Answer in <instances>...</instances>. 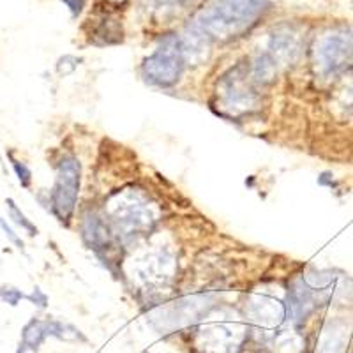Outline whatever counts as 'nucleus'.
<instances>
[{"instance_id":"423d86ee","label":"nucleus","mask_w":353,"mask_h":353,"mask_svg":"<svg viewBox=\"0 0 353 353\" xmlns=\"http://www.w3.org/2000/svg\"><path fill=\"white\" fill-rule=\"evenodd\" d=\"M8 203H9V210H11V216L14 217V221H17L18 225L23 226V228H27V230H30V232H34V228H32V226H30V223H27V221H25L23 214H20V210H18L17 207H14V203H12L11 200H9Z\"/></svg>"},{"instance_id":"f257e3e1","label":"nucleus","mask_w":353,"mask_h":353,"mask_svg":"<svg viewBox=\"0 0 353 353\" xmlns=\"http://www.w3.org/2000/svg\"><path fill=\"white\" fill-rule=\"evenodd\" d=\"M263 6V0H216L198 14L194 27L207 37L230 39L253 27Z\"/></svg>"},{"instance_id":"6e6552de","label":"nucleus","mask_w":353,"mask_h":353,"mask_svg":"<svg viewBox=\"0 0 353 353\" xmlns=\"http://www.w3.org/2000/svg\"><path fill=\"white\" fill-rule=\"evenodd\" d=\"M64 2L69 6L72 14H78L81 11V8H83V0H64Z\"/></svg>"},{"instance_id":"0eeeda50","label":"nucleus","mask_w":353,"mask_h":353,"mask_svg":"<svg viewBox=\"0 0 353 353\" xmlns=\"http://www.w3.org/2000/svg\"><path fill=\"white\" fill-rule=\"evenodd\" d=\"M12 166H14V170H17L18 179H20V181H21V184L27 185L28 181H30V172H28V170L25 168L23 165H20L18 161H12Z\"/></svg>"},{"instance_id":"f03ea898","label":"nucleus","mask_w":353,"mask_h":353,"mask_svg":"<svg viewBox=\"0 0 353 353\" xmlns=\"http://www.w3.org/2000/svg\"><path fill=\"white\" fill-rule=\"evenodd\" d=\"M185 62L182 41L168 37L145 62V74L157 85H172L181 77Z\"/></svg>"},{"instance_id":"7ed1b4c3","label":"nucleus","mask_w":353,"mask_h":353,"mask_svg":"<svg viewBox=\"0 0 353 353\" xmlns=\"http://www.w3.org/2000/svg\"><path fill=\"white\" fill-rule=\"evenodd\" d=\"M353 61V34L332 32L316 46V62L323 72H337Z\"/></svg>"},{"instance_id":"39448f33","label":"nucleus","mask_w":353,"mask_h":353,"mask_svg":"<svg viewBox=\"0 0 353 353\" xmlns=\"http://www.w3.org/2000/svg\"><path fill=\"white\" fill-rule=\"evenodd\" d=\"M196 0H156L154 2V8L159 12L166 14V12H175L185 9L189 4H194Z\"/></svg>"},{"instance_id":"20e7f679","label":"nucleus","mask_w":353,"mask_h":353,"mask_svg":"<svg viewBox=\"0 0 353 353\" xmlns=\"http://www.w3.org/2000/svg\"><path fill=\"white\" fill-rule=\"evenodd\" d=\"M78 184H80V166L77 165V161H62L59 181L55 185V210L62 219L69 217V214L74 209Z\"/></svg>"}]
</instances>
